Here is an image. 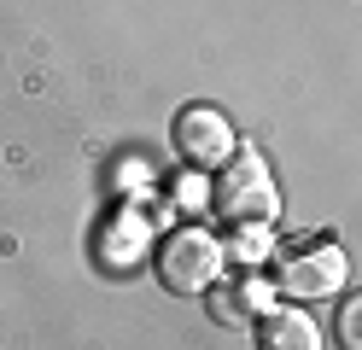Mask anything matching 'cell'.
<instances>
[{
  "mask_svg": "<svg viewBox=\"0 0 362 350\" xmlns=\"http://www.w3.org/2000/svg\"><path fill=\"white\" fill-rule=\"evenodd\" d=\"M211 204H216L234 228H275V216H281V187H275V175H269L263 152L245 146V152H234V163H222Z\"/></svg>",
  "mask_w": 362,
  "mask_h": 350,
  "instance_id": "cell-1",
  "label": "cell"
},
{
  "mask_svg": "<svg viewBox=\"0 0 362 350\" xmlns=\"http://www.w3.org/2000/svg\"><path fill=\"white\" fill-rule=\"evenodd\" d=\"M158 274H164L170 292H216V280L228 274V245L216 240V233L205 228H181L164 240V251H158Z\"/></svg>",
  "mask_w": 362,
  "mask_h": 350,
  "instance_id": "cell-2",
  "label": "cell"
},
{
  "mask_svg": "<svg viewBox=\"0 0 362 350\" xmlns=\"http://www.w3.org/2000/svg\"><path fill=\"white\" fill-rule=\"evenodd\" d=\"M275 280L292 298H333L351 280V263H345V251L327 245V240H298V245H286V257L275 263Z\"/></svg>",
  "mask_w": 362,
  "mask_h": 350,
  "instance_id": "cell-3",
  "label": "cell"
},
{
  "mask_svg": "<svg viewBox=\"0 0 362 350\" xmlns=\"http://www.w3.org/2000/svg\"><path fill=\"white\" fill-rule=\"evenodd\" d=\"M175 152L199 170H222L234 158V123L216 105H187L175 117Z\"/></svg>",
  "mask_w": 362,
  "mask_h": 350,
  "instance_id": "cell-4",
  "label": "cell"
},
{
  "mask_svg": "<svg viewBox=\"0 0 362 350\" xmlns=\"http://www.w3.org/2000/svg\"><path fill=\"white\" fill-rule=\"evenodd\" d=\"M257 344H263V350H327V344H322V327H315V315L292 310V303H275V310L263 315Z\"/></svg>",
  "mask_w": 362,
  "mask_h": 350,
  "instance_id": "cell-5",
  "label": "cell"
},
{
  "mask_svg": "<svg viewBox=\"0 0 362 350\" xmlns=\"http://www.w3.org/2000/svg\"><path fill=\"white\" fill-rule=\"evenodd\" d=\"M269 310H275V292H269V286H263L257 274L211 298V315H216L222 327H240V321H252V315H269Z\"/></svg>",
  "mask_w": 362,
  "mask_h": 350,
  "instance_id": "cell-6",
  "label": "cell"
},
{
  "mask_svg": "<svg viewBox=\"0 0 362 350\" xmlns=\"http://www.w3.org/2000/svg\"><path fill=\"white\" fill-rule=\"evenodd\" d=\"M141 251H146V222L141 216H117V228L100 240V257H105L111 269H129Z\"/></svg>",
  "mask_w": 362,
  "mask_h": 350,
  "instance_id": "cell-7",
  "label": "cell"
},
{
  "mask_svg": "<svg viewBox=\"0 0 362 350\" xmlns=\"http://www.w3.org/2000/svg\"><path fill=\"white\" fill-rule=\"evenodd\" d=\"M269 233H275V228H245L228 251L240 257V263H263V257H269Z\"/></svg>",
  "mask_w": 362,
  "mask_h": 350,
  "instance_id": "cell-8",
  "label": "cell"
},
{
  "mask_svg": "<svg viewBox=\"0 0 362 350\" xmlns=\"http://www.w3.org/2000/svg\"><path fill=\"white\" fill-rule=\"evenodd\" d=\"M339 344H345V350H362V298H351L345 310H339Z\"/></svg>",
  "mask_w": 362,
  "mask_h": 350,
  "instance_id": "cell-9",
  "label": "cell"
},
{
  "mask_svg": "<svg viewBox=\"0 0 362 350\" xmlns=\"http://www.w3.org/2000/svg\"><path fill=\"white\" fill-rule=\"evenodd\" d=\"M175 199H187V204H205L211 193H205V187H199V181H181V187H175Z\"/></svg>",
  "mask_w": 362,
  "mask_h": 350,
  "instance_id": "cell-10",
  "label": "cell"
}]
</instances>
